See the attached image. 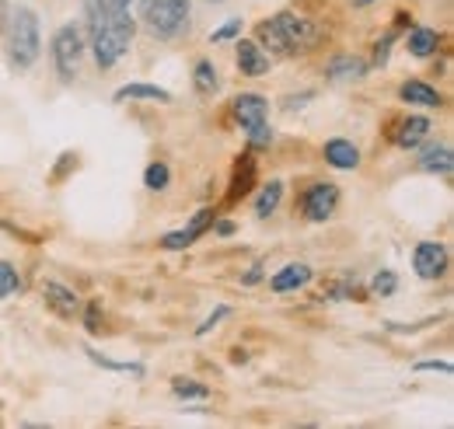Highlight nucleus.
I'll return each instance as SVG.
<instances>
[{"instance_id":"cd10ccee","label":"nucleus","mask_w":454,"mask_h":429,"mask_svg":"<svg viewBox=\"0 0 454 429\" xmlns=\"http://www.w3.org/2000/svg\"><path fill=\"white\" fill-rule=\"evenodd\" d=\"M227 315H231V311H227V308H217V311H214V315H210V318H207V322L200 324V328H196V335H207V332H210V328H217V322H224Z\"/></svg>"},{"instance_id":"412c9836","label":"nucleus","mask_w":454,"mask_h":429,"mask_svg":"<svg viewBox=\"0 0 454 429\" xmlns=\"http://www.w3.org/2000/svg\"><path fill=\"white\" fill-rule=\"evenodd\" d=\"M280 199H284V182L262 185V192H259V199H255V216H270L280 207Z\"/></svg>"},{"instance_id":"c85d7f7f","label":"nucleus","mask_w":454,"mask_h":429,"mask_svg":"<svg viewBox=\"0 0 454 429\" xmlns=\"http://www.w3.org/2000/svg\"><path fill=\"white\" fill-rule=\"evenodd\" d=\"M416 370H437V374H451V363H448V360H423V363H416Z\"/></svg>"},{"instance_id":"2f4dec72","label":"nucleus","mask_w":454,"mask_h":429,"mask_svg":"<svg viewBox=\"0 0 454 429\" xmlns=\"http://www.w3.org/2000/svg\"><path fill=\"white\" fill-rule=\"evenodd\" d=\"M214 4H221V0H214Z\"/></svg>"},{"instance_id":"bb28decb","label":"nucleus","mask_w":454,"mask_h":429,"mask_svg":"<svg viewBox=\"0 0 454 429\" xmlns=\"http://www.w3.org/2000/svg\"><path fill=\"white\" fill-rule=\"evenodd\" d=\"M371 286H374V293H381V297H388V293L395 290V272H388V269H385V272H378Z\"/></svg>"},{"instance_id":"a211bd4d","label":"nucleus","mask_w":454,"mask_h":429,"mask_svg":"<svg viewBox=\"0 0 454 429\" xmlns=\"http://www.w3.org/2000/svg\"><path fill=\"white\" fill-rule=\"evenodd\" d=\"M405 46H409L412 56H434L437 46H441V35H437L434 28H412L409 39H405Z\"/></svg>"},{"instance_id":"f257e3e1","label":"nucleus","mask_w":454,"mask_h":429,"mask_svg":"<svg viewBox=\"0 0 454 429\" xmlns=\"http://www.w3.org/2000/svg\"><path fill=\"white\" fill-rule=\"evenodd\" d=\"M137 21L129 14V0H95L91 7V50L102 70L115 66L129 43H133Z\"/></svg>"},{"instance_id":"a878e982","label":"nucleus","mask_w":454,"mask_h":429,"mask_svg":"<svg viewBox=\"0 0 454 429\" xmlns=\"http://www.w3.org/2000/svg\"><path fill=\"white\" fill-rule=\"evenodd\" d=\"M241 35V18H231V21H224L214 35H210V43L217 46V43H231V39H238Z\"/></svg>"},{"instance_id":"7c9ffc66","label":"nucleus","mask_w":454,"mask_h":429,"mask_svg":"<svg viewBox=\"0 0 454 429\" xmlns=\"http://www.w3.org/2000/svg\"><path fill=\"white\" fill-rule=\"evenodd\" d=\"M349 4H356V7H367V4H374V0H349Z\"/></svg>"},{"instance_id":"9b49d317","label":"nucleus","mask_w":454,"mask_h":429,"mask_svg":"<svg viewBox=\"0 0 454 429\" xmlns=\"http://www.w3.org/2000/svg\"><path fill=\"white\" fill-rule=\"evenodd\" d=\"M210 223H214V214H210V210H200V214L192 216V223H189V227L165 234V238H161V245H165L168 252H182V248H189L200 234H207V227H210Z\"/></svg>"},{"instance_id":"f3484780","label":"nucleus","mask_w":454,"mask_h":429,"mask_svg":"<svg viewBox=\"0 0 454 429\" xmlns=\"http://www.w3.org/2000/svg\"><path fill=\"white\" fill-rule=\"evenodd\" d=\"M137 102V98H144V102H171V91L165 88H158V84H126V88H119L115 91V102Z\"/></svg>"},{"instance_id":"aec40b11","label":"nucleus","mask_w":454,"mask_h":429,"mask_svg":"<svg viewBox=\"0 0 454 429\" xmlns=\"http://www.w3.org/2000/svg\"><path fill=\"white\" fill-rule=\"evenodd\" d=\"M192 84L200 95H217L221 91V77H217V66L210 59H200L196 63V74H192Z\"/></svg>"},{"instance_id":"393cba45","label":"nucleus","mask_w":454,"mask_h":429,"mask_svg":"<svg viewBox=\"0 0 454 429\" xmlns=\"http://www.w3.org/2000/svg\"><path fill=\"white\" fill-rule=\"evenodd\" d=\"M252 175H255V164H252V158H248V161H245V175H241V168H238V178H234V189H231V203L252 189V185H248V182H252Z\"/></svg>"},{"instance_id":"b1692460","label":"nucleus","mask_w":454,"mask_h":429,"mask_svg":"<svg viewBox=\"0 0 454 429\" xmlns=\"http://www.w3.org/2000/svg\"><path fill=\"white\" fill-rule=\"evenodd\" d=\"M21 290V279H18V269L11 262H0V297H14Z\"/></svg>"},{"instance_id":"1a4fd4ad","label":"nucleus","mask_w":454,"mask_h":429,"mask_svg":"<svg viewBox=\"0 0 454 429\" xmlns=\"http://www.w3.org/2000/svg\"><path fill=\"white\" fill-rule=\"evenodd\" d=\"M234 59H238V70L245 77H262L270 70V56L259 43H248V39H238L234 43Z\"/></svg>"},{"instance_id":"4468645a","label":"nucleus","mask_w":454,"mask_h":429,"mask_svg":"<svg viewBox=\"0 0 454 429\" xmlns=\"http://www.w3.org/2000/svg\"><path fill=\"white\" fill-rule=\"evenodd\" d=\"M419 168L448 178V175H451V168H454L451 147H444V144H430V147H423V154H419Z\"/></svg>"},{"instance_id":"0eeeda50","label":"nucleus","mask_w":454,"mask_h":429,"mask_svg":"<svg viewBox=\"0 0 454 429\" xmlns=\"http://www.w3.org/2000/svg\"><path fill=\"white\" fill-rule=\"evenodd\" d=\"M336 207H340V189L333 182H315L304 192V216L315 220V223L329 220V216L336 214Z\"/></svg>"},{"instance_id":"7ed1b4c3","label":"nucleus","mask_w":454,"mask_h":429,"mask_svg":"<svg viewBox=\"0 0 454 429\" xmlns=\"http://www.w3.org/2000/svg\"><path fill=\"white\" fill-rule=\"evenodd\" d=\"M318 39H322V28L311 18H301L294 11H280L277 18L259 25V43L280 56L308 53L318 46Z\"/></svg>"},{"instance_id":"4be33fe9","label":"nucleus","mask_w":454,"mask_h":429,"mask_svg":"<svg viewBox=\"0 0 454 429\" xmlns=\"http://www.w3.org/2000/svg\"><path fill=\"white\" fill-rule=\"evenodd\" d=\"M171 391H175L178 398H196V402L210 398V387H207V384H196L192 377H175V380H171Z\"/></svg>"},{"instance_id":"6ab92c4d","label":"nucleus","mask_w":454,"mask_h":429,"mask_svg":"<svg viewBox=\"0 0 454 429\" xmlns=\"http://www.w3.org/2000/svg\"><path fill=\"white\" fill-rule=\"evenodd\" d=\"M364 74H367V63L356 59V56H336V59L329 63V77H333V81H356V77H364Z\"/></svg>"},{"instance_id":"6e6552de","label":"nucleus","mask_w":454,"mask_h":429,"mask_svg":"<svg viewBox=\"0 0 454 429\" xmlns=\"http://www.w3.org/2000/svg\"><path fill=\"white\" fill-rule=\"evenodd\" d=\"M412 269H416V276H423V279L444 276V269H448V248L437 245V241L416 245V252H412Z\"/></svg>"},{"instance_id":"39448f33","label":"nucleus","mask_w":454,"mask_h":429,"mask_svg":"<svg viewBox=\"0 0 454 429\" xmlns=\"http://www.w3.org/2000/svg\"><path fill=\"white\" fill-rule=\"evenodd\" d=\"M231 112H234V119L241 122V129L248 133L252 144H266L270 140V122H266L270 119V105H266L262 95H252V91L238 95L231 102Z\"/></svg>"},{"instance_id":"2eb2a0df","label":"nucleus","mask_w":454,"mask_h":429,"mask_svg":"<svg viewBox=\"0 0 454 429\" xmlns=\"http://www.w3.org/2000/svg\"><path fill=\"white\" fill-rule=\"evenodd\" d=\"M402 98H405L409 105H423V108H437L444 102L441 91L430 88L427 81H405V84H402Z\"/></svg>"},{"instance_id":"c756f323","label":"nucleus","mask_w":454,"mask_h":429,"mask_svg":"<svg viewBox=\"0 0 454 429\" xmlns=\"http://www.w3.org/2000/svg\"><path fill=\"white\" fill-rule=\"evenodd\" d=\"M214 230H217V234H234V223H231V220H221V223H214Z\"/></svg>"},{"instance_id":"9d476101","label":"nucleus","mask_w":454,"mask_h":429,"mask_svg":"<svg viewBox=\"0 0 454 429\" xmlns=\"http://www.w3.org/2000/svg\"><path fill=\"white\" fill-rule=\"evenodd\" d=\"M43 300L59 318H74L81 311V297L70 286H63V283H43Z\"/></svg>"},{"instance_id":"f8f14e48","label":"nucleus","mask_w":454,"mask_h":429,"mask_svg":"<svg viewBox=\"0 0 454 429\" xmlns=\"http://www.w3.org/2000/svg\"><path fill=\"white\" fill-rule=\"evenodd\" d=\"M427 133H430V119H423V115H409V119H402L398 122V129L392 133V140H395L398 147H416L419 140H427Z\"/></svg>"},{"instance_id":"20e7f679","label":"nucleus","mask_w":454,"mask_h":429,"mask_svg":"<svg viewBox=\"0 0 454 429\" xmlns=\"http://www.w3.org/2000/svg\"><path fill=\"white\" fill-rule=\"evenodd\" d=\"M140 18L154 39H175L189 28V0H140Z\"/></svg>"},{"instance_id":"5701e85b","label":"nucleus","mask_w":454,"mask_h":429,"mask_svg":"<svg viewBox=\"0 0 454 429\" xmlns=\"http://www.w3.org/2000/svg\"><path fill=\"white\" fill-rule=\"evenodd\" d=\"M168 182H171V171H168V164H151L147 171H144V185L151 189V192H165L168 189Z\"/></svg>"},{"instance_id":"423d86ee","label":"nucleus","mask_w":454,"mask_h":429,"mask_svg":"<svg viewBox=\"0 0 454 429\" xmlns=\"http://www.w3.org/2000/svg\"><path fill=\"white\" fill-rule=\"evenodd\" d=\"M81 56H84V39L77 25H63L53 35V66L59 81H74L81 74Z\"/></svg>"},{"instance_id":"ddd939ff","label":"nucleus","mask_w":454,"mask_h":429,"mask_svg":"<svg viewBox=\"0 0 454 429\" xmlns=\"http://www.w3.org/2000/svg\"><path fill=\"white\" fill-rule=\"evenodd\" d=\"M311 283V269L301 266V262H294V266H284L273 279H270V286L277 290V293H290V290H301V286H308Z\"/></svg>"},{"instance_id":"dca6fc26","label":"nucleus","mask_w":454,"mask_h":429,"mask_svg":"<svg viewBox=\"0 0 454 429\" xmlns=\"http://www.w3.org/2000/svg\"><path fill=\"white\" fill-rule=\"evenodd\" d=\"M325 161L340 171H353L360 164V151L349 144V140H329L325 144Z\"/></svg>"},{"instance_id":"f03ea898","label":"nucleus","mask_w":454,"mask_h":429,"mask_svg":"<svg viewBox=\"0 0 454 429\" xmlns=\"http://www.w3.org/2000/svg\"><path fill=\"white\" fill-rule=\"evenodd\" d=\"M0 35H4V53L14 70H28L43 53V35H39V18L32 7H4L0 14Z\"/></svg>"}]
</instances>
